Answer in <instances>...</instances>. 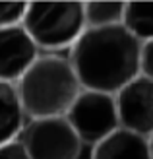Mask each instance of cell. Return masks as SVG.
Wrapping results in <instances>:
<instances>
[{"mask_svg":"<svg viewBox=\"0 0 153 159\" xmlns=\"http://www.w3.org/2000/svg\"><path fill=\"white\" fill-rule=\"evenodd\" d=\"M138 41L122 23L112 27H87L72 45L70 64L82 89L116 95L140 76Z\"/></svg>","mask_w":153,"mask_h":159,"instance_id":"obj_1","label":"cell"},{"mask_svg":"<svg viewBox=\"0 0 153 159\" xmlns=\"http://www.w3.org/2000/svg\"><path fill=\"white\" fill-rule=\"evenodd\" d=\"M16 87L29 120L66 116L72 103L82 93V84L70 60L56 54L39 57Z\"/></svg>","mask_w":153,"mask_h":159,"instance_id":"obj_2","label":"cell"},{"mask_svg":"<svg viewBox=\"0 0 153 159\" xmlns=\"http://www.w3.org/2000/svg\"><path fill=\"white\" fill-rule=\"evenodd\" d=\"M21 25L39 49L60 51L87 29L85 8L82 2H33L27 4Z\"/></svg>","mask_w":153,"mask_h":159,"instance_id":"obj_3","label":"cell"},{"mask_svg":"<svg viewBox=\"0 0 153 159\" xmlns=\"http://www.w3.org/2000/svg\"><path fill=\"white\" fill-rule=\"evenodd\" d=\"M66 120L83 144L97 146L120 128L115 95L82 89L68 109Z\"/></svg>","mask_w":153,"mask_h":159,"instance_id":"obj_4","label":"cell"},{"mask_svg":"<svg viewBox=\"0 0 153 159\" xmlns=\"http://www.w3.org/2000/svg\"><path fill=\"white\" fill-rule=\"evenodd\" d=\"M20 140L31 159H79L83 146L66 116L29 120Z\"/></svg>","mask_w":153,"mask_h":159,"instance_id":"obj_5","label":"cell"},{"mask_svg":"<svg viewBox=\"0 0 153 159\" xmlns=\"http://www.w3.org/2000/svg\"><path fill=\"white\" fill-rule=\"evenodd\" d=\"M116 109L120 128L140 136H153V80L138 76L124 85L116 95Z\"/></svg>","mask_w":153,"mask_h":159,"instance_id":"obj_6","label":"cell"},{"mask_svg":"<svg viewBox=\"0 0 153 159\" xmlns=\"http://www.w3.org/2000/svg\"><path fill=\"white\" fill-rule=\"evenodd\" d=\"M39 57V47L23 25L0 29V82L18 84Z\"/></svg>","mask_w":153,"mask_h":159,"instance_id":"obj_7","label":"cell"},{"mask_svg":"<svg viewBox=\"0 0 153 159\" xmlns=\"http://www.w3.org/2000/svg\"><path fill=\"white\" fill-rule=\"evenodd\" d=\"M91 159H153L149 138L126 128H118L97 146H93Z\"/></svg>","mask_w":153,"mask_h":159,"instance_id":"obj_8","label":"cell"},{"mask_svg":"<svg viewBox=\"0 0 153 159\" xmlns=\"http://www.w3.org/2000/svg\"><path fill=\"white\" fill-rule=\"evenodd\" d=\"M25 118L16 84L0 82V146L20 138Z\"/></svg>","mask_w":153,"mask_h":159,"instance_id":"obj_9","label":"cell"},{"mask_svg":"<svg viewBox=\"0 0 153 159\" xmlns=\"http://www.w3.org/2000/svg\"><path fill=\"white\" fill-rule=\"evenodd\" d=\"M122 25L138 41H142V43L153 41V2H130V4H126Z\"/></svg>","mask_w":153,"mask_h":159,"instance_id":"obj_10","label":"cell"},{"mask_svg":"<svg viewBox=\"0 0 153 159\" xmlns=\"http://www.w3.org/2000/svg\"><path fill=\"white\" fill-rule=\"evenodd\" d=\"M85 8V23L87 27H112L120 25L124 20V2H87Z\"/></svg>","mask_w":153,"mask_h":159,"instance_id":"obj_11","label":"cell"},{"mask_svg":"<svg viewBox=\"0 0 153 159\" xmlns=\"http://www.w3.org/2000/svg\"><path fill=\"white\" fill-rule=\"evenodd\" d=\"M27 12V4L23 2H0V29L21 25Z\"/></svg>","mask_w":153,"mask_h":159,"instance_id":"obj_12","label":"cell"},{"mask_svg":"<svg viewBox=\"0 0 153 159\" xmlns=\"http://www.w3.org/2000/svg\"><path fill=\"white\" fill-rule=\"evenodd\" d=\"M0 159H31L20 138L0 146Z\"/></svg>","mask_w":153,"mask_h":159,"instance_id":"obj_13","label":"cell"},{"mask_svg":"<svg viewBox=\"0 0 153 159\" xmlns=\"http://www.w3.org/2000/svg\"><path fill=\"white\" fill-rule=\"evenodd\" d=\"M140 76L153 80V41L142 43L140 52Z\"/></svg>","mask_w":153,"mask_h":159,"instance_id":"obj_14","label":"cell"},{"mask_svg":"<svg viewBox=\"0 0 153 159\" xmlns=\"http://www.w3.org/2000/svg\"><path fill=\"white\" fill-rule=\"evenodd\" d=\"M149 148H151V157H153V136L149 138Z\"/></svg>","mask_w":153,"mask_h":159,"instance_id":"obj_15","label":"cell"}]
</instances>
